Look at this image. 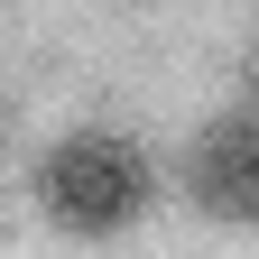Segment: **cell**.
<instances>
[{"mask_svg": "<svg viewBox=\"0 0 259 259\" xmlns=\"http://www.w3.org/2000/svg\"><path fill=\"white\" fill-rule=\"evenodd\" d=\"M148 157L139 139H120V130H74V139H56V157L37 167V204L65 222V232H83V241H111L130 232V222L148 213Z\"/></svg>", "mask_w": 259, "mask_h": 259, "instance_id": "cell-1", "label": "cell"}, {"mask_svg": "<svg viewBox=\"0 0 259 259\" xmlns=\"http://www.w3.org/2000/svg\"><path fill=\"white\" fill-rule=\"evenodd\" d=\"M194 204L213 222H259V111H232L194 139Z\"/></svg>", "mask_w": 259, "mask_h": 259, "instance_id": "cell-2", "label": "cell"}]
</instances>
